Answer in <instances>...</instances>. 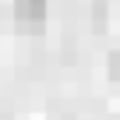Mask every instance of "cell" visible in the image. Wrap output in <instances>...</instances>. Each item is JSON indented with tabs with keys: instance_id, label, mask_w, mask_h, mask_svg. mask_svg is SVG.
<instances>
[{
	"instance_id": "6da1fadb",
	"label": "cell",
	"mask_w": 120,
	"mask_h": 120,
	"mask_svg": "<svg viewBox=\"0 0 120 120\" xmlns=\"http://www.w3.org/2000/svg\"><path fill=\"white\" fill-rule=\"evenodd\" d=\"M14 18L18 25H39L46 18V0H14Z\"/></svg>"
},
{
	"instance_id": "7a4b0ae2",
	"label": "cell",
	"mask_w": 120,
	"mask_h": 120,
	"mask_svg": "<svg viewBox=\"0 0 120 120\" xmlns=\"http://www.w3.org/2000/svg\"><path fill=\"white\" fill-rule=\"evenodd\" d=\"M106 71H109V78H113V81L120 78V53H109V60H106Z\"/></svg>"
}]
</instances>
